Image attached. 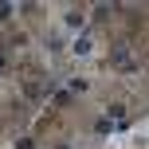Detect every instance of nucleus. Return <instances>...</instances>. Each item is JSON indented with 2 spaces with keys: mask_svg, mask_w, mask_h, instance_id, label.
Instances as JSON below:
<instances>
[{
  "mask_svg": "<svg viewBox=\"0 0 149 149\" xmlns=\"http://www.w3.org/2000/svg\"><path fill=\"white\" fill-rule=\"evenodd\" d=\"M114 126H118V122H110V118H102V122H98V126H94V130H98V134H102V137H106V134H114Z\"/></svg>",
  "mask_w": 149,
  "mask_h": 149,
  "instance_id": "nucleus-2",
  "label": "nucleus"
},
{
  "mask_svg": "<svg viewBox=\"0 0 149 149\" xmlns=\"http://www.w3.org/2000/svg\"><path fill=\"white\" fill-rule=\"evenodd\" d=\"M12 16V4H0V20H8Z\"/></svg>",
  "mask_w": 149,
  "mask_h": 149,
  "instance_id": "nucleus-3",
  "label": "nucleus"
},
{
  "mask_svg": "<svg viewBox=\"0 0 149 149\" xmlns=\"http://www.w3.org/2000/svg\"><path fill=\"white\" fill-rule=\"evenodd\" d=\"M0 67H4V55H0Z\"/></svg>",
  "mask_w": 149,
  "mask_h": 149,
  "instance_id": "nucleus-4",
  "label": "nucleus"
},
{
  "mask_svg": "<svg viewBox=\"0 0 149 149\" xmlns=\"http://www.w3.org/2000/svg\"><path fill=\"white\" fill-rule=\"evenodd\" d=\"M90 51V36H79L74 39V55H86Z\"/></svg>",
  "mask_w": 149,
  "mask_h": 149,
  "instance_id": "nucleus-1",
  "label": "nucleus"
},
{
  "mask_svg": "<svg viewBox=\"0 0 149 149\" xmlns=\"http://www.w3.org/2000/svg\"><path fill=\"white\" fill-rule=\"evenodd\" d=\"M59 149H71V145H59Z\"/></svg>",
  "mask_w": 149,
  "mask_h": 149,
  "instance_id": "nucleus-5",
  "label": "nucleus"
}]
</instances>
